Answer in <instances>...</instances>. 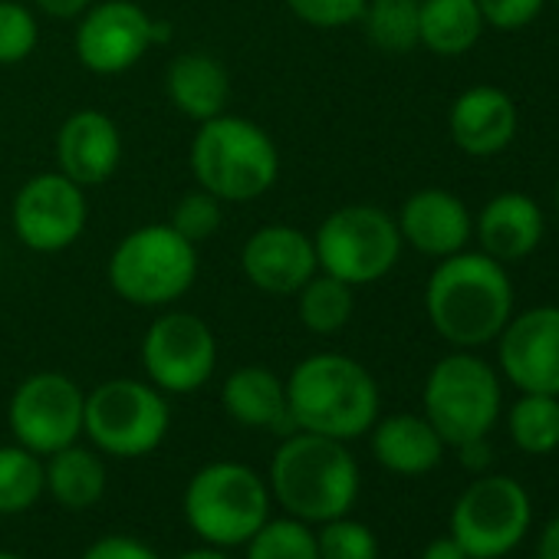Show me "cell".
<instances>
[{
    "label": "cell",
    "mask_w": 559,
    "mask_h": 559,
    "mask_svg": "<svg viewBox=\"0 0 559 559\" xmlns=\"http://www.w3.org/2000/svg\"><path fill=\"white\" fill-rule=\"evenodd\" d=\"M533 523V500L510 474L474 477L451 507V536L467 559H503L513 552Z\"/></svg>",
    "instance_id": "obj_10"
},
{
    "label": "cell",
    "mask_w": 559,
    "mask_h": 559,
    "mask_svg": "<svg viewBox=\"0 0 559 559\" xmlns=\"http://www.w3.org/2000/svg\"><path fill=\"white\" fill-rule=\"evenodd\" d=\"M546 221L539 204L530 194L503 191L490 198L474 217V237L480 250L500 263H516L530 257L543 240Z\"/></svg>",
    "instance_id": "obj_20"
},
{
    "label": "cell",
    "mask_w": 559,
    "mask_h": 559,
    "mask_svg": "<svg viewBox=\"0 0 559 559\" xmlns=\"http://www.w3.org/2000/svg\"><path fill=\"white\" fill-rule=\"evenodd\" d=\"M165 93L185 119L207 122L230 106V73L211 53H181L165 73Z\"/></svg>",
    "instance_id": "obj_23"
},
{
    "label": "cell",
    "mask_w": 559,
    "mask_h": 559,
    "mask_svg": "<svg viewBox=\"0 0 559 559\" xmlns=\"http://www.w3.org/2000/svg\"><path fill=\"white\" fill-rule=\"evenodd\" d=\"M395 224L408 247L435 260L467 250V240L474 237V217L467 204L444 188H418L408 194Z\"/></svg>",
    "instance_id": "obj_17"
},
{
    "label": "cell",
    "mask_w": 559,
    "mask_h": 559,
    "mask_svg": "<svg viewBox=\"0 0 559 559\" xmlns=\"http://www.w3.org/2000/svg\"><path fill=\"white\" fill-rule=\"evenodd\" d=\"M142 366L158 392L191 395L217 369V336L194 313H162L142 336Z\"/></svg>",
    "instance_id": "obj_11"
},
{
    "label": "cell",
    "mask_w": 559,
    "mask_h": 559,
    "mask_svg": "<svg viewBox=\"0 0 559 559\" xmlns=\"http://www.w3.org/2000/svg\"><path fill=\"white\" fill-rule=\"evenodd\" d=\"M379 382L372 372L343 353L307 356L287 379V408L294 431H313L336 441L369 435L379 418Z\"/></svg>",
    "instance_id": "obj_3"
},
{
    "label": "cell",
    "mask_w": 559,
    "mask_h": 559,
    "mask_svg": "<svg viewBox=\"0 0 559 559\" xmlns=\"http://www.w3.org/2000/svg\"><path fill=\"white\" fill-rule=\"evenodd\" d=\"M221 204H224V201H217L211 191L194 188V191H188V194L178 198V204H175L168 224H171L185 240H191V243L198 247V243H204L207 237H214V234L221 230V221H224Z\"/></svg>",
    "instance_id": "obj_33"
},
{
    "label": "cell",
    "mask_w": 559,
    "mask_h": 559,
    "mask_svg": "<svg viewBox=\"0 0 559 559\" xmlns=\"http://www.w3.org/2000/svg\"><path fill=\"white\" fill-rule=\"evenodd\" d=\"M421 405L448 448L480 441L493 431L503 408L500 376L474 349H454L431 366Z\"/></svg>",
    "instance_id": "obj_6"
},
{
    "label": "cell",
    "mask_w": 559,
    "mask_h": 559,
    "mask_svg": "<svg viewBox=\"0 0 559 559\" xmlns=\"http://www.w3.org/2000/svg\"><path fill=\"white\" fill-rule=\"evenodd\" d=\"M484 27L477 0H421L418 8V47L448 60L474 50Z\"/></svg>",
    "instance_id": "obj_25"
},
{
    "label": "cell",
    "mask_w": 559,
    "mask_h": 559,
    "mask_svg": "<svg viewBox=\"0 0 559 559\" xmlns=\"http://www.w3.org/2000/svg\"><path fill=\"white\" fill-rule=\"evenodd\" d=\"M109 287L132 307H171L198 280V247L171 224H142L109 253Z\"/></svg>",
    "instance_id": "obj_5"
},
{
    "label": "cell",
    "mask_w": 559,
    "mask_h": 559,
    "mask_svg": "<svg viewBox=\"0 0 559 559\" xmlns=\"http://www.w3.org/2000/svg\"><path fill=\"white\" fill-rule=\"evenodd\" d=\"M17 240L34 253H60L73 247L90 221L86 188L63 171H40L21 185L11 207Z\"/></svg>",
    "instance_id": "obj_14"
},
{
    "label": "cell",
    "mask_w": 559,
    "mask_h": 559,
    "mask_svg": "<svg viewBox=\"0 0 559 559\" xmlns=\"http://www.w3.org/2000/svg\"><path fill=\"white\" fill-rule=\"evenodd\" d=\"M536 559H559V513L543 526L536 543Z\"/></svg>",
    "instance_id": "obj_40"
},
{
    "label": "cell",
    "mask_w": 559,
    "mask_h": 559,
    "mask_svg": "<svg viewBox=\"0 0 559 559\" xmlns=\"http://www.w3.org/2000/svg\"><path fill=\"white\" fill-rule=\"evenodd\" d=\"M454 451H457V457H461V464H464L467 471H484V467L490 464V457H493V451L487 448V438L467 441V444H461V448H454Z\"/></svg>",
    "instance_id": "obj_38"
},
{
    "label": "cell",
    "mask_w": 559,
    "mask_h": 559,
    "mask_svg": "<svg viewBox=\"0 0 559 559\" xmlns=\"http://www.w3.org/2000/svg\"><path fill=\"white\" fill-rule=\"evenodd\" d=\"M171 425L165 392L139 379H109L86 395L83 435L109 457L152 454Z\"/></svg>",
    "instance_id": "obj_9"
},
{
    "label": "cell",
    "mask_w": 559,
    "mask_h": 559,
    "mask_svg": "<svg viewBox=\"0 0 559 559\" xmlns=\"http://www.w3.org/2000/svg\"><path fill=\"white\" fill-rule=\"evenodd\" d=\"M549 4H556V8H559V0H549Z\"/></svg>",
    "instance_id": "obj_44"
},
{
    "label": "cell",
    "mask_w": 559,
    "mask_h": 559,
    "mask_svg": "<svg viewBox=\"0 0 559 559\" xmlns=\"http://www.w3.org/2000/svg\"><path fill=\"white\" fill-rule=\"evenodd\" d=\"M290 14L317 31H343L362 21L369 0H284Z\"/></svg>",
    "instance_id": "obj_34"
},
{
    "label": "cell",
    "mask_w": 559,
    "mask_h": 559,
    "mask_svg": "<svg viewBox=\"0 0 559 559\" xmlns=\"http://www.w3.org/2000/svg\"><path fill=\"white\" fill-rule=\"evenodd\" d=\"M520 129V112L510 93L497 86H471L464 90L448 112L451 142L474 158H490L510 148Z\"/></svg>",
    "instance_id": "obj_19"
},
{
    "label": "cell",
    "mask_w": 559,
    "mask_h": 559,
    "mask_svg": "<svg viewBox=\"0 0 559 559\" xmlns=\"http://www.w3.org/2000/svg\"><path fill=\"white\" fill-rule=\"evenodd\" d=\"M44 497V461L24 444H0V516H17Z\"/></svg>",
    "instance_id": "obj_29"
},
{
    "label": "cell",
    "mask_w": 559,
    "mask_h": 559,
    "mask_svg": "<svg viewBox=\"0 0 559 559\" xmlns=\"http://www.w3.org/2000/svg\"><path fill=\"white\" fill-rule=\"evenodd\" d=\"M317 546L320 559H379V536L349 513L320 523Z\"/></svg>",
    "instance_id": "obj_31"
},
{
    "label": "cell",
    "mask_w": 559,
    "mask_h": 559,
    "mask_svg": "<svg viewBox=\"0 0 559 559\" xmlns=\"http://www.w3.org/2000/svg\"><path fill=\"white\" fill-rule=\"evenodd\" d=\"M552 204H556V214H559V181H556V194H552Z\"/></svg>",
    "instance_id": "obj_42"
},
{
    "label": "cell",
    "mask_w": 559,
    "mask_h": 559,
    "mask_svg": "<svg viewBox=\"0 0 559 559\" xmlns=\"http://www.w3.org/2000/svg\"><path fill=\"white\" fill-rule=\"evenodd\" d=\"M188 162L198 188L230 204L263 198L280 178V152L270 132L230 112L198 122Z\"/></svg>",
    "instance_id": "obj_4"
},
{
    "label": "cell",
    "mask_w": 559,
    "mask_h": 559,
    "mask_svg": "<svg viewBox=\"0 0 559 559\" xmlns=\"http://www.w3.org/2000/svg\"><path fill=\"white\" fill-rule=\"evenodd\" d=\"M83 389L63 372H34L27 376L8 408L11 431L17 444L47 457L83 438Z\"/></svg>",
    "instance_id": "obj_13"
},
{
    "label": "cell",
    "mask_w": 559,
    "mask_h": 559,
    "mask_svg": "<svg viewBox=\"0 0 559 559\" xmlns=\"http://www.w3.org/2000/svg\"><path fill=\"white\" fill-rule=\"evenodd\" d=\"M356 287H349L346 280L317 270L304 290L297 294V310L304 326L313 336H336L349 326L353 313H356Z\"/></svg>",
    "instance_id": "obj_26"
},
{
    "label": "cell",
    "mask_w": 559,
    "mask_h": 559,
    "mask_svg": "<svg viewBox=\"0 0 559 559\" xmlns=\"http://www.w3.org/2000/svg\"><path fill=\"white\" fill-rule=\"evenodd\" d=\"M497 366L520 392L559 395V307L513 313L497 336Z\"/></svg>",
    "instance_id": "obj_15"
},
{
    "label": "cell",
    "mask_w": 559,
    "mask_h": 559,
    "mask_svg": "<svg viewBox=\"0 0 559 559\" xmlns=\"http://www.w3.org/2000/svg\"><path fill=\"white\" fill-rule=\"evenodd\" d=\"M507 431L523 454H552L559 448V395L520 392L507 412Z\"/></svg>",
    "instance_id": "obj_27"
},
{
    "label": "cell",
    "mask_w": 559,
    "mask_h": 559,
    "mask_svg": "<svg viewBox=\"0 0 559 559\" xmlns=\"http://www.w3.org/2000/svg\"><path fill=\"white\" fill-rule=\"evenodd\" d=\"M240 270L266 297H297L320 270L313 237L290 224H263L240 247Z\"/></svg>",
    "instance_id": "obj_16"
},
{
    "label": "cell",
    "mask_w": 559,
    "mask_h": 559,
    "mask_svg": "<svg viewBox=\"0 0 559 559\" xmlns=\"http://www.w3.org/2000/svg\"><path fill=\"white\" fill-rule=\"evenodd\" d=\"M359 464L346 441L290 431L270 461V497L290 516L320 526L346 516L359 500Z\"/></svg>",
    "instance_id": "obj_2"
},
{
    "label": "cell",
    "mask_w": 559,
    "mask_h": 559,
    "mask_svg": "<svg viewBox=\"0 0 559 559\" xmlns=\"http://www.w3.org/2000/svg\"><path fill=\"white\" fill-rule=\"evenodd\" d=\"M80 559H162L148 543H142V539H135V536H122V533H116V536H103V539H96Z\"/></svg>",
    "instance_id": "obj_36"
},
{
    "label": "cell",
    "mask_w": 559,
    "mask_h": 559,
    "mask_svg": "<svg viewBox=\"0 0 559 559\" xmlns=\"http://www.w3.org/2000/svg\"><path fill=\"white\" fill-rule=\"evenodd\" d=\"M221 405L243 428L294 431L287 408V382L266 366H240L221 385Z\"/></svg>",
    "instance_id": "obj_22"
},
{
    "label": "cell",
    "mask_w": 559,
    "mask_h": 559,
    "mask_svg": "<svg viewBox=\"0 0 559 559\" xmlns=\"http://www.w3.org/2000/svg\"><path fill=\"white\" fill-rule=\"evenodd\" d=\"M313 247L323 273L346 280L349 287H369L395 270L405 240L389 211L376 204H346L323 217Z\"/></svg>",
    "instance_id": "obj_8"
},
{
    "label": "cell",
    "mask_w": 559,
    "mask_h": 559,
    "mask_svg": "<svg viewBox=\"0 0 559 559\" xmlns=\"http://www.w3.org/2000/svg\"><path fill=\"white\" fill-rule=\"evenodd\" d=\"M109 471L103 451L86 444H67L44 461V493H50L67 510H86L103 500Z\"/></svg>",
    "instance_id": "obj_24"
},
{
    "label": "cell",
    "mask_w": 559,
    "mask_h": 559,
    "mask_svg": "<svg viewBox=\"0 0 559 559\" xmlns=\"http://www.w3.org/2000/svg\"><path fill=\"white\" fill-rule=\"evenodd\" d=\"M0 559H24V556H17V552H0Z\"/></svg>",
    "instance_id": "obj_43"
},
{
    "label": "cell",
    "mask_w": 559,
    "mask_h": 559,
    "mask_svg": "<svg viewBox=\"0 0 559 559\" xmlns=\"http://www.w3.org/2000/svg\"><path fill=\"white\" fill-rule=\"evenodd\" d=\"M96 0H34V8L53 21H80Z\"/></svg>",
    "instance_id": "obj_37"
},
{
    "label": "cell",
    "mask_w": 559,
    "mask_h": 559,
    "mask_svg": "<svg viewBox=\"0 0 559 559\" xmlns=\"http://www.w3.org/2000/svg\"><path fill=\"white\" fill-rule=\"evenodd\" d=\"M418 8L421 0H369L359 24L376 50L402 57L418 47Z\"/></svg>",
    "instance_id": "obj_28"
},
{
    "label": "cell",
    "mask_w": 559,
    "mask_h": 559,
    "mask_svg": "<svg viewBox=\"0 0 559 559\" xmlns=\"http://www.w3.org/2000/svg\"><path fill=\"white\" fill-rule=\"evenodd\" d=\"M40 40L37 17L27 4L17 0H0V67L24 63Z\"/></svg>",
    "instance_id": "obj_32"
},
{
    "label": "cell",
    "mask_w": 559,
    "mask_h": 559,
    "mask_svg": "<svg viewBox=\"0 0 559 559\" xmlns=\"http://www.w3.org/2000/svg\"><path fill=\"white\" fill-rule=\"evenodd\" d=\"M122 135L119 126L99 109H76L57 132V171L80 188H96L119 171Z\"/></svg>",
    "instance_id": "obj_18"
},
{
    "label": "cell",
    "mask_w": 559,
    "mask_h": 559,
    "mask_svg": "<svg viewBox=\"0 0 559 559\" xmlns=\"http://www.w3.org/2000/svg\"><path fill=\"white\" fill-rule=\"evenodd\" d=\"M421 559H467V552H464L461 543L448 533V536H435V539L425 546Z\"/></svg>",
    "instance_id": "obj_39"
},
{
    "label": "cell",
    "mask_w": 559,
    "mask_h": 559,
    "mask_svg": "<svg viewBox=\"0 0 559 559\" xmlns=\"http://www.w3.org/2000/svg\"><path fill=\"white\" fill-rule=\"evenodd\" d=\"M425 313L431 330L454 349L497 343L513 317V280L507 263L484 250H461L438 260L425 284Z\"/></svg>",
    "instance_id": "obj_1"
},
{
    "label": "cell",
    "mask_w": 559,
    "mask_h": 559,
    "mask_svg": "<svg viewBox=\"0 0 559 559\" xmlns=\"http://www.w3.org/2000/svg\"><path fill=\"white\" fill-rule=\"evenodd\" d=\"M369 435H372L376 461L389 474H399V477L431 474L441 464L444 448H448L441 441V435L431 428V421L425 415H412V412L376 418Z\"/></svg>",
    "instance_id": "obj_21"
},
{
    "label": "cell",
    "mask_w": 559,
    "mask_h": 559,
    "mask_svg": "<svg viewBox=\"0 0 559 559\" xmlns=\"http://www.w3.org/2000/svg\"><path fill=\"white\" fill-rule=\"evenodd\" d=\"M543 4L546 0H477L484 24L500 31V34H513V31L530 27L543 14Z\"/></svg>",
    "instance_id": "obj_35"
},
{
    "label": "cell",
    "mask_w": 559,
    "mask_h": 559,
    "mask_svg": "<svg viewBox=\"0 0 559 559\" xmlns=\"http://www.w3.org/2000/svg\"><path fill=\"white\" fill-rule=\"evenodd\" d=\"M185 520L211 546H243L270 516L266 480L237 461H214L194 471L185 487Z\"/></svg>",
    "instance_id": "obj_7"
},
{
    "label": "cell",
    "mask_w": 559,
    "mask_h": 559,
    "mask_svg": "<svg viewBox=\"0 0 559 559\" xmlns=\"http://www.w3.org/2000/svg\"><path fill=\"white\" fill-rule=\"evenodd\" d=\"M178 559H230L221 546H198V549H188V552H181Z\"/></svg>",
    "instance_id": "obj_41"
},
{
    "label": "cell",
    "mask_w": 559,
    "mask_h": 559,
    "mask_svg": "<svg viewBox=\"0 0 559 559\" xmlns=\"http://www.w3.org/2000/svg\"><path fill=\"white\" fill-rule=\"evenodd\" d=\"M165 40L158 24L135 0H99L80 21L73 34L76 60L96 76H119L142 63V57Z\"/></svg>",
    "instance_id": "obj_12"
},
{
    "label": "cell",
    "mask_w": 559,
    "mask_h": 559,
    "mask_svg": "<svg viewBox=\"0 0 559 559\" xmlns=\"http://www.w3.org/2000/svg\"><path fill=\"white\" fill-rule=\"evenodd\" d=\"M247 559H320L317 533L297 516H266V523L243 543Z\"/></svg>",
    "instance_id": "obj_30"
}]
</instances>
